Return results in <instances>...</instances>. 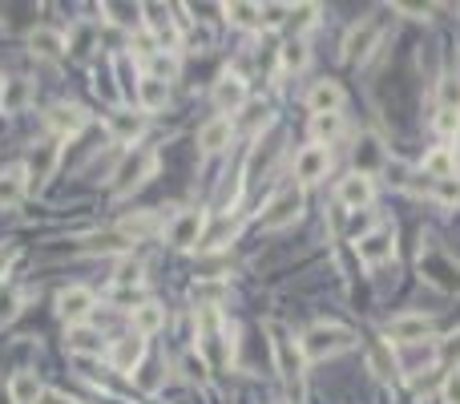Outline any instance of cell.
Listing matches in <instances>:
<instances>
[{"mask_svg":"<svg viewBox=\"0 0 460 404\" xmlns=\"http://www.w3.org/2000/svg\"><path fill=\"white\" fill-rule=\"evenodd\" d=\"M351 343H356V335H351L348 327L315 324V327H307L303 332L299 348H303V360H331V356H339V351H348Z\"/></svg>","mask_w":460,"mask_h":404,"instance_id":"1","label":"cell"},{"mask_svg":"<svg viewBox=\"0 0 460 404\" xmlns=\"http://www.w3.org/2000/svg\"><path fill=\"white\" fill-rule=\"evenodd\" d=\"M154 170H157V154L154 149H133V154H125L122 158V166H117V174H113V194L117 198H125L130 190H138L146 178H154Z\"/></svg>","mask_w":460,"mask_h":404,"instance_id":"2","label":"cell"},{"mask_svg":"<svg viewBox=\"0 0 460 404\" xmlns=\"http://www.w3.org/2000/svg\"><path fill=\"white\" fill-rule=\"evenodd\" d=\"M380 36H383L380 20H359V25H351L348 36H343V61H351V65L364 61L375 44H380Z\"/></svg>","mask_w":460,"mask_h":404,"instance_id":"3","label":"cell"},{"mask_svg":"<svg viewBox=\"0 0 460 404\" xmlns=\"http://www.w3.org/2000/svg\"><path fill=\"white\" fill-rule=\"evenodd\" d=\"M303 214V190H283L275 202L267 206V214H262V230H283V227H291V222Z\"/></svg>","mask_w":460,"mask_h":404,"instance_id":"4","label":"cell"},{"mask_svg":"<svg viewBox=\"0 0 460 404\" xmlns=\"http://www.w3.org/2000/svg\"><path fill=\"white\" fill-rule=\"evenodd\" d=\"M270 335H275V360H278V376L286 380H299L303 376V348H299L291 335L283 332V327H270Z\"/></svg>","mask_w":460,"mask_h":404,"instance_id":"5","label":"cell"},{"mask_svg":"<svg viewBox=\"0 0 460 404\" xmlns=\"http://www.w3.org/2000/svg\"><path fill=\"white\" fill-rule=\"evenodd\" d=\"M202 230H206V211H182L174 222H170V246H178V251H186V246H198V238H202Z\"/></svg>","mask_w":460,"mask_h":404,"instance_id":"6","label":"cell"},{"mask_svg":"<svg viewBox=\"0 0 460 404\" xmlns=\"http://www.w3.org/2000/svg\"><path fill=\"white\" fill-rule=\"evenodd\" d=\"M89 311H93V291L89 287H65L61 295H57V316H61L65 324L81 327Z\"/></svg>","mask_w":460,"mask_h":404,"instance_id":"7","label":"cell"},{"mask_svg":"<svg viewBox=\"0 0 460 404\" xmlns=\"http://www.w3.org/2000/svg\"><path fill=\"white\" fill-rule=\"evenodd\" d=\"M356 251H359V259H364V263L380 267V263H388V259L396 255V235H391L388 227L367 230V235L356 243Z\"/></svg>","mask_w":460,"mask_h":404,"instance_id":"8","label":"cell"},{"mask_svg":"<svg viewBox=\"0 0 460 404\" xmlns=\"http://www.w3.org/2000/svg\"><path fill=\"white\" fill-rule=\"evenodd\" d=\"M331 166V149L327 146H303L295 154V178L299 182H319Z\"/></svg>","mask_w":460,"mask_h":404,"instance_id":"9","label":"cell"},{"mask_svg":"<svg viewBox=\"0 0 460 404\" xmlns=\"http://www.w3.org/2000/svg\"><path fill=\"white\" fill-rule=\"evenodd\" d=\"M243 101H246V81L226 69L222 77L214 81V106L222 109V114H235V109H243Z\"/></svg>","mask_w":460,"mask_h":404,"instance_id":"10","label":"cell"},{"mask_svg":"<svg viewBox=\"0 0 460 404\" xmlns=\"http://www.w3.org/2000/svg\"><path fill=\"white\" fill-rule=\"evenodd\" d=\"M335 198H339V206H348V211H364L367 202L375 198V186H372V178L367 174H351V178L339 182Z\"/></svg>","mask_w":460,"mask_h":404,"instance_id":"11","label":"cell"},{"mask_svg":"<svg viewBox=\"0 0 460 404\" xmlns=\"http://www.w3.org/2000/svg\"><path fill=\"white\" fill-rule=\"evenodd\" d=\"M428 332H432V319L416 316V311H404V316H396L388 324V335L396 343H420V340H428Z\"/></svg>","mask_w":460,"mask_h":404,"instance_id":"12","label":"cell"},{"mask_svg":"<svg viewBox=\"0 0 460 404\" xmlns=\"http://www.w3.org/2000/svg\"><path fill=\"white\" fill-rule=\"evenodd\" d=\"M57 158H61V146H57V138L41 141V146L33 149V158H28V182H33V186L49 182L52 170H57Z\"/></svg>","mask_w":460,"mask_h":404,"instance_id":"13","label":"cell"},{"mask_svg":"<svg viewBox=\"0 0 460 404\" xmlns=\"http://www.w3.org/2000/svg\"><path fill=\"white\" fill-rule=\"evenodd\" d=\"M85 109L81 106H52L49 114H44V125H49L57 138H69V133H81L85 130Z\"/></svg>","mask_w":460,"mask_h":404,"instance_id":"14","label":"cell"},{"mask_svg":"<svg viewBox=\"0 0 460 404\" xmlns=\"http://www.w3.org/2000/svg\"><path fill=\"white\" fill-rule=\"evenodd\" d=\"M230 138H235V122L230 117H210L198 130V149L202 154H218V149L230 146Z\"/></svg>","mask_w":460,"mask_h":404,"instance_id":"15","label":"cell"},{"mask_svg":"<svg viewBox=\"0 0 460 404\" xmlns=\"http://www.w3.org/2000/svg\"><path fill=\"white\" fill-rule=\"evenodd\" d=\"M165 101H170V81H162V77H141L138 81V106H141V114H157Z\"/></svg>","mask_w":460,"mask_h":404,"instance_id":"16","label":"cell"},{"mask_svg":"<svg viewBox=\"0 0 460 404\" xmlns=\"http://www.w3.org/2000/svg\"><path fill=\"white\" fill-rule=\"evenodd\" d=\"M307 106H311V114H339V109H343V89H339L335 81H319V85L307 93Z\"/></svg>","mask_w":460,"mask_h":404,"instance_id":"17","label":"cell"},{"mask_svg":"<svg viewBox=\"0 0 460 404\" xmlns=\"http://www.w3.org/2000/svg\"><path fill=\"white\" fill-rule=\"evenodd\" d=\"M141 130H146V117L133 114V109H113L109 114V133L117 141H130L133 146V141L141 138Z\"/></svg>","mask_w":460,"mask_h":404,"instance_id":"18","label":"cell"},{"mask_svg":"<svg viewBox=\"0 0 460 404\" xmlns=\"http://www.w3.org/2000/svg\"><path fill=\"white\" fill-rule=\"evenodd\" d=\"M9 396L17 404H41V396H44L41 376H36V372H28V368H20L17 376L9 380Z\"/></svg>","mask_w":460,"mask_h":404,"instance_id":"19","label":"cell"},{"mask_svg":"<svg viewBox=\"0 0 460 404\" xmlns=\"http://www.w3.org/2000/svg\"><path fill=\"white\" fill-rule=\"evenodd\" d=\"M28 49H33V57L57 61V57L65 53V36L52 33V28H33V33H28Z\"/></svg>","mask_w":460,"mask_h":404,"instance_id":"20","label":"cell"},{"mask_svg":"<svg viewBox=\"0 0 460 404\" xmlns=\"http://www.w3.org/2000/svg\"><path fill=\"white\" fill-rule=\"evenodd\" d=\"M25 186H28V170L25 166L0 170V206H12V202L25 198Z\"/></svg>","mask_w":460,"mask_h":404,"instance_id":"21","label":"cell"},{"mask_svg":"<svg viewBox=\"0 0 460 404\" xmlns=\"http://www.w3.org/2000/svg\"><path fill=\"white\" fill-rule=\"evenodd\" d=\"M141 351H146V343H141V335H125V340H117L109 348V360L117 372H130L133 364L141 360Z\"/></svg>","mask_w":460,"mask_h":404,"instance_id":"22","label":"cell"},{"mask_svg":"<svg viewBox=\"0 0 460 404\" xmlns=\"http://www.w3.org/2000/svg\"><path fill=\"white\" fill-rule=\"evenodd\" d=\"M165 327V311L157 303H138L133 308V335H157Z\"/></svg>","mask_w":460,"mask_h":404,"instance_id":"23","label":"cell"},{"mask_svg":"<svg viewBox=\"0 0 460 404\" xmlns=\"http://www.w3.org/2000/svg\"><path fill=\"white\" fill-rule=\"evenodd\" d=\"M69 351H77V356H101L105 351V340H101V332H93V327H73L69 332Z\"/></svg>","mask_w":460,"mask_h":404,"instance_id":"24","label":"cell"},{"mask_svg":"<svg viewBox=\"0 0 460 404\" xmlns=\"http://www.w3.org/2000/svg\"><path fill=\"white\" fill-rule=\"evenodd\" d=\"M356 174H367L372 178L375 170L383 166V149H380V141L375 138H359V149H356Z\"/></svg>","mask_w":460,"mask_h":404,"instance_id":"25","label":"cell"},{"mask_svg":"<svg viewBox=\"0 0 460 404\" xmlns=\"http://www.w3.org/2000/svg\"><path fill=\"white\" fill-rule=\"evenodd\" d=\"M154 227H157L154 214H149V211H138V214H125V219L117 222V235H122L125 243H130V238H146Z\"/></svg>","mask_w":460,"mask_h":404,"instance_id":"26","label":"cell"},{"mask_svg":"<svg viewBox=\"0 0 460 404\" xmlns=\"http://www.w3.org/2000/svg\"><path fill=\"white\" fill-rule=\"evenodd\" d=\"M311 133H315V146H323V141H331V138L343 133V117L339 114H315L311 117Z\"/></svg>","mask_w":460,"mask_h":404,"instance_id":"27","label":"cell"},{"mask_svg":"<svg viewBox=\"0 0 460 404\" xmlns=\"http://www.w3.org/2000/svg\"><path fill=\"white\" fill-rule=\"evenodd\" d=\"M452 170H456V162H452V154L448 149H432V154H428L424 158V174H432L436 182H444V178H452Z\"/></svg>","mask_w":460,"mask_h":404,"instance_id":"28","label":"cell"},{"mask_svg":"<svg viewBox=\"0 0 460 404\" xmlns=\"http://www.w3.org/2000/svg\"><path fill=\"white\" fill-rule=\"evenodd\" d=\"M367 360H372V372H375L380 380H391V376H396V360H391V348H388V343H372Z\"/></svg>","mask_w":460,"mask_h":404,"instance_id":"29","label":"cell"},{"mask_svg":"<svg viewBox=\"0 0 460 404\" xmlns=\"http://www.w3.org/2000/svg\"><path fill=\"white\" fill-rule=\"evenodd\" d=\"M25 101H28V85H25V81H20V77L4 81V97H0V106H4V109L12 114V109H20Z\"/></svg>","mask_w":460,"mask_h":404,"instance_id":"30","label":"cell"},{"mask_svg":"<svg viewBox=\"0 0 460 404\" xmlns=\"http://www.w3.org/2000/svg\"><path fill=\"white\" fill-rule=\"evenodd\" d=\"M226 17L235 20V25H243V28L262 25V20H259V9H254V4H226Z\"/></svg>","mask_w":460,"mask_h":404,"instance_id":"31","label":"cell"},{"mask_svg":"<svg viewBox=\"0 0 460 404\" xmlns=\"http://www.w3.org/2000/svg\"><path fill=\"white\" fill-rule=\"evenodd\" d=\"M117 283H122V287H138L141 283V263L138 259H122V263H117Z\"/></svg>","mask_w":460,"mask_h":404,"instance_id":"32","label":"cell"},{"mask_svg":"<svg viewBox=\"0 0 460 404\" xmlns=\"http://www.w3.org/2000/svg\"><path fill=\"white\" fill-rule=\"evenodd\" d=\"M307 65V44L303 41H291L283 49V69H303Z\"/></svg>","mask_w":460,"mask_h":404,"instance_id":"33","label":"cell"},{"mask_svg":"<svg viewBox=\"0 0 460 404\" xmlns=\"http://www.w3.org/2000/svg\"><path fill=\"white\" fill-rule=\"evenodd\" d=\"M141 12H149V25H154L157 33L174 36V33H170V9H162V4H141Z\"/></svg>","mask_w":460,"mask_h":404,"instance_id":"34","label":"cell"},{"mask_svg":"<svg viewBox=\"0 0 460 404\" xmlns=\"http://www.w3.org/2000/svg\"><path fill=\"white\" fill-rule=\"evenodd\" d=\"M20 303H25V295H20V291H12V295H0V327H4L12 316H17Z\"/></svg>","mask_w":460,"mask_h":404,"instance_id":"35","label":"cell"},{"mask_svg":"<svg viewBox=\"0 0 460 404\" xmlns=\"http://www.w3.org/2000/svg\"><path fill=\"white\" fill-rule=\"evenodd\" d=\"M117 77H122V89L125 93H138V73H133V65H130V57H117Z\"/></svg>","mask_w":460,"mask_h":404,"instance_id":"36","label":"cell"},{"mask_svg":"<svg viewBox=\"0 0 460 404\" xmlns=\"http://www.w3.org/2000/svg\"><path fill=\"white\" fill-rule=\"evenodd\" d=\"M105 12H113L117 25H138V4H105Z\"/></svg>","mask_w":460,"mask_h":404,"instance_id":"37","label":"cell"},{"mask_svg":"<svg viewBox=\"0 0 460 404\" xmlns=\"http://www.w3.org/2000/svg\"><path fill=\"white\" fill-rule=\"evenodd\" d=\"M315 4H299V9H291V28H307L315 20Z\"/></svg>","mask_w":460,"mask_h":404,"instance_id":"38","label":"cell"},{"mask_svg":"<svg viewBox=\"0 0 460 404\" xmlns=\"http://www.w3.org/2000/svg\"><path fill=\"white\" fill-rule=\"evenodd\" d=\"M286 12H291V9H283V4H267V9H259V20H262V25H283Z\"/></svg>","mask_w":460,"mask_h":404,"instance_id":"39","label":"cell"},{"mask_svg":"<svg viewBox=\"0 0 460 404\" xmlns=\"http://www.w3.org/2000/svg\"><path fill=\"white\" fill-rule=\"evenodd\" d=\"M436 125H440V133H460V114L456 109H440Z\"/></svg>","mask_w":460,"mask_h":404,"instance_id":"40","label":"cell"},{"mask_svg":"<svg viewBox=\"0 0 460 404\" xmlns=\"http://www.w3.org/2000/svg\"><path fill=\"white\" fill-rule=\"evenodd\" d=\"M444 404H460V368L448 372V380H444Z\"/></svg>","mask_w":460,"mask_h":404,"instance_id":"41","label":"cell"},{"mask_svg":"<svg viewBox=\"0 0 460 404\" xmlns=\"http://www.w3.org/2000/svg\"><path fill=\"white\" fill-rule=\"evenodd\" d=\"M186 376L190 380H206V360H202V356H186Z\"/></svg>","mask_w":460,"mask_h":404,"instance_id":"42","label":"cell"},{"mask_svg":"<svg viewBox=\"0 0 460 404\" xmlns=\"http://www.w3.org/2000/svg\"><path fill=\"white\" fill-rule=\"evenodd\" d=\"M440 202H460V182H456V174L440 182Z\"/></svg>","mask_w":460,"mask_h":404,"instance_id":"43","label":"cell"},{"mask_svg":"<svg viewBox=\"0 0 460 404\" xmlns=\"http://www.w3.org/2000/svg\"><path fill=\"white\" fill-rule=\"evenodd\" d=\"M138 380H141V388H149V392H154V388L162 384V376H157V368H146V372H141Z\"/></svg>","mask_w":460,"mask_h":404,"instance_id":"44","label":"cell"},{"mask_svg":"<svg viewBox=\"0 0 460 404\" xmlns=\"http://www.w3.org/2000/svg\"><path fill=\"white\" fill-rule=\"evenodd\" d=\"M41 404H81V400H73V396H65V392H44Z\"/></svg>","mask_w":460,"mask_h":404,"instance_id":"45","label":"cell"},{"mask_svg":"<svg viewBox=\"0 0 460 404\" xmlns=\"http://www.w3.org/2000/svg\"><path fill=\"white\" fill-rule=\"evenodd\" d=\"M399 12H408L412 20H428V9H416V4H396Z\"/></svg>","mask_w":460,"mask_h":404,"instance_id":"46","label":"cell"},{"mask_svg":"<svg viewBox=\"0 0 460 404\" xmlns=\"http://www.w3.org/2000/svg\"><path fill=\"white\" fill-rule=\"evenodd\" d=\"M17 259V246H0V275H4V267Z\"/></svg>","mask_w":460,"mask_h":404,"instance_id":"47","label":"cell"},{"mask_svg":"<svg viewBox=\"0 0 460 404\" xmlns=\"http://www.w3.org/2000/svg\"><path fill=\"white\" fill-rule=\"evenodd\" d=\"M0 404H17V400L9 396V384H0Z\"/></svg>","mask_w":460,"mask_h":404,"instance_id":"48","label":"cell"},{"mask_svg":"<svg viewBox=\"0 0 460 404\" xmlns=\"http://www.w3.org/2000/svg\"><path fill=\"white\" fill-rule=\"evenodd\" d=\"M0 295H4V279H0Z\"/></svg>","mask_w":460,"mask_h":404,"instance_id":"49","label":"cell"},{"mask_svg":"<svg viewBox=\"0 0 460 404\" xmlns=\"http://www.w3.org/2000/svg\"><path fill=\"white\" fill-rule=\"evenodd\" d=\"M0 97H4V85H0Z\"/></svg>","mask_w":460,"mask_h":404,"instance_id":"50","label":"cell"}]
</instances>
